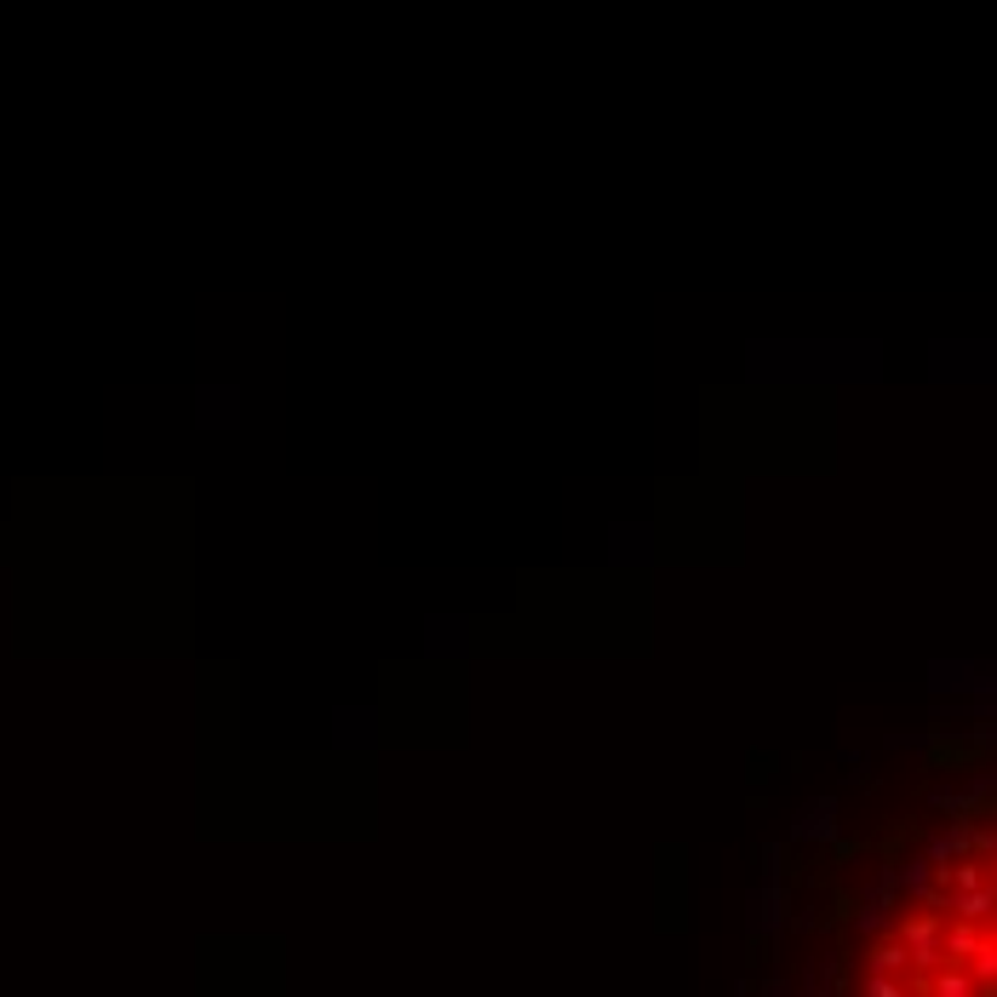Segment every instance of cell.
<instances>
[{"label": "cell", "instance_id": "cell-1", "mask_svg": "<svg viewBox=\"0 0 997 997\" xmlns=\"http://www.w3.org/2000/svg\"><path fill=\"white\" fill-rule=\"evenodd\" d=\"M900 940H906L917 975H934V968H945V945H940V924H934V917H906Z\"/></svg>", "mask_w": 997, "mask_h": 997}, {"label": "cell", "instance_id": "cell-8", "mask_svg": "<svg viewBox=\"0 0 997 997\" xmlns=\"http://www.w3.org/2000/svg\"><path fill=\"white\" fill-rule=\"evenodd\" d=\"M865 997H911V992L894 975H877V968H872V975H865Z\"/></svg>", "mask_w": 997, "mask_h": 997}, {"label": "cell", "instance_id": "cell-4", "mask_svg": "<svg viewBox=\"0 0 997 997\" xmlns=\"http://www.w3.org/2000/svg\"><path fill=\"white\" fill-rule=\"evenodd\" d=\"M940 945H945V963H968L981 952V934H975V924H963V917H958V929H945Z\"/></svg>", "mask_w": 997, "mask_h": 997}, {"label": "cell", "instance_id": "cell-7", "mask_svg": "<svg viewBox=\"0 0 997 997\" xmlns=\"http://www.w3.org/2000/svg\"><path fill=\"white\" fill-rule=\"evenodd\" d=\"M945 877H952V888H958V894H968V888H981V883H986L981 860H952V865H945Z\"/></svg>", "mask_w": 997, "mask_h": 997}, {"label": "cell", "instance_id": "cell-2", "mask_svg": "<svg viewBox=\"0 0 997 997\" xmlns=\"http://www.w3.org/2000/svg\"><path fill=\"white\" fill-rule=\"evenodd\" d=\"M929 997H981V981L968 975V968H934L929 975Z\"/></svg>", "mask_w": 997, "mask_h": 997}, {"label": "cell", "instance_id": "cell-3", "mask_svg": "<svg viewBox=\"0 0 997 997\" xmlns=\"http://www.w3.org/2000/svg\"><path fill=\"white\" fill-rule=\"evenodd\" d=\"M952 911L963 917V924H981V917H992V911H997V883H981V888L958 894V900H952Z\"/></svg>", "mask_w": 997, "mask_h": 997}, {"label": "cell", "instance_id": "cell-6", "mask_svg": "<svg viewBox=\"0 0 997 997\" xmlns=\"http://www.w3.org/2000/svg\"><path fill=\"white\" fill-rule=\"evenodd\" d=\"M968 975H975L981 986H997V940H981V952L968 958Z\"/></svg>", "mask_w": 997, "mask_h": 997}, {"label": "cell", "instance_id": "cell-9", "mask_svg": "<svg viewBox=\"0 0 997 997\" xmlns=\"http://www.w3.org/2000/svg\"><path fill=\"white\" fill-rule=\"evenodd\" d=\"M992 877H997V854H992Z\"/></svg>", "mask_w": 997, "mask_h": 997}, {"label": "cell", "instance_id": "cell-5", "mask_svg": "<svg viewBox=\"0 0 997 997\" xmlns=\"http://www.w3.org/2000/svg\"><path fill=\"white\" fill-rule=\"evenodd\" d=\"M872 968H877V975H906V968H911L906 940H883V945H872Z\"/></svg>", "mask_w": 997, "mask_h": 997}]
</instances>
